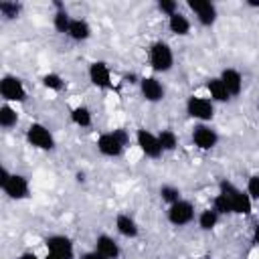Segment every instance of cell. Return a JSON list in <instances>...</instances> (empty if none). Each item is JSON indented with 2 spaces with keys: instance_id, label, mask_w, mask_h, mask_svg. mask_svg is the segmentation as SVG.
Returning a JSON list of instances; mask_svg holds the SVG:
<instances>
[{
  "instance_id": "obj_31",
  "label": "cell",
  "mask_w": 259,
  "mask_h": 259,
  "mask_svg": "<svg viewBox=\"0 0 259 259\" xmlns=\"http://www.w3.org/2000/svg\"><path fill=\"white\" fill-rule=\"evenodd\" d=\"M158 10L170 18L172 14H176V12H178V4H176L174 0H160V2H158Z\"/></svg>"
},
{
  "instance_id": "obj_2",
  "label": "cell",
  "mask_w": 259,
  "mask_h": 259,
  "mask_svg": "<svg viewBox=\"0 0 259 259\" xmlns=\"http://www.w3.org/2000/svg\"><path fill=\"white\" fill-rule=\"evenodd\" d=\"M219 192H223L229 200H231V208L233 214H251L253 210V200L247 194V190H241L239 186H235L231 180H221L219 182Z\"/></svg>"
},
{
  "instance_id": "obj_9",
  "label": "cell",
  "mask_w": 259,
  "mask_h": 259,
  "mask_svg": "<svg viewBox=\"0 0 259 259\" xmlns=\"http://www.w3.org/2000/svg\"><path fill=\"white\" fill-rule=\"evenodd\" d=\"M188 8L194 12L196 20L202 24V26H212L217 22V6L210 2V0H188Z\"/></svg>"
},
{
  "instance_id": "obj_15",
  "label": "cell",
  "mask_w": 259,
  "mask_h": 259,
  "mask_svg": "<svg viewBox=\"0 0 259 259\" xmlns=\"http://www.w3.org/2000/svg\"><path fill=\"white\" fill-rule=\"evenodd\" d=\"M95 251L101 253L105 259H117L121 255V249H119L117 241L113 237L105 235V233L97 235V239H95Z\"/></svg>"
},
{
  "instance_id": "obj_30",
  "label": "cell",
  "mask_w": 259,
  "mask_h": 259,
  "mask_svg": "<svg viewBox=\"0 0 259 259\" xmlns=\"http://www.w3.org/2000/svg\"><path fill=\"white\" fill-rule=\"evenodd\" d=\"M247 194L251 196V200H259V174H253L249 176L247 180Z\"/></svg>"
},
{
  "instance_id": "obj_4",
  "label": "cell",
  "mask_w": 259,
  "mask_h": 259,
  "mask_svg": "<svg viewBox=\"0 0 259 259\" xmlns=\"http://www.w3.org/2000/svg\"><path fill=\"white\" fill-rule=\"evenodd\" d=\"M26 142L36 148V150H42V152H51L55 150V138L51 134V130L40 123V121H32L28 127H26Z\"/></svg>"
},
{
  "instance_id": "obj_38",
  "label": "cell",
  "mask_w": 259,
  "mask_h": 259,
  "mask_svg": "<svg viewBox=\"0 0 259 259\" xmlns=\"http://www.w3.org/2000/svg\"><path fill=\"white\" fill-rule=\"evenodd\" d=\"M194 259H204V257H194Z\"/></svg>"
},
{
  "instance_id": "obj_35",
  "label": "cell",
  "mask_w": 259,
  "mask_h": 259,
  "mask_svg": "<svg viewBox=\"0 0 259 259\" xmlns=\"http://www.w3.org/2000/svg\"><path fill=\"white\" fill-rule=\"evenodd\" d=\"M253 243L259 245V227H255V231H253Z\"/></svg>"
},
{
  "instance_id": "obj_18",
  "label": "cell",
  "mask_w": 259,
  "mask_h": 259,
  "mask_svg": "<svg viewBox=\"0 0 259 259\" xmlns=\"http://www.w3.org/2000/svg\"><path fill=\"white\" fill-rule=\"evenodd\" d=\"M206 91H208V99L212 103H225V101L231 99V95H229L225 83L221 81V77H210L206 81Z\"/></svg>"
},
{
  "instance_id": "obj_11",
  "label": "cell",
  "mask_w": 259,
  "mask_h": 259,
  "mask_svg": "<svg viewBox=\"0 0 259 259\" xmlns=\"http://www.w3.org/2000/svg\"><path fill=\"white\" fill-rule=\"evenodd\" d=\"M95 146H97L99 154H101V156H105V158H117V156H121V152L125 150V146L117 140V136H115V132H113V130H111V132L101 134V136L97 138Z\"/></svg>"
},
{
  "instance_id": "obj_3",
  "label": "cell",
  "mask_w": 259,
  "mask_h": 259,
  "mask_svg": "<svg viewBox=\"0 0 259 259\" xmlns=\"http://www.w3.org/2000/svg\"><path fill=\"white\" fill-rule=\"evenodd\" d=\"M148 61H150V67L156 73H166L174 65V53H172V49H170L168 42L156 40L148 49Z\"/></svg>"
},
{
  "instance_id": "obj_17",
  "label": "cell",
  "mask_w": 259,
  "mask_h": 259,
  "mask_svg": "<svg viewBox=\"0 0 259 259\" xmlns=\"http://www.w3.org/2000/svg\"><path fill=\"white\" fill-rule=\"evenodd\" d=\"M115 231L121 237H125V239H136L140 235V227H138L136 219L130 217V214H125V212H121V214L115 217Z\"/></svg>"
},
{
  "instance_id": "obj_8",
  "label": "cell",
  "mask_w": 259,
  "mask_h": 259,
  "mask_svg": "<svg viewBox=\"0 0 259 259\" xmlns=\"http://www.w3.org/2000/svg\"><path fill=\"white\" fill-rule=\"evenodd\" d=\"M192 219H194V204L190 200L180 198L178 202L168 206V221L174 227H184V225L192 223Z\"/></svg>"
},
{
  "instance_id": "obj_23",
  "label": "cell",
  "mask_w": 259,
  "mask_h": 259,
  "mask_svg": "<svg viewBox=\"0 0 259 259\" xmlns=\"http://www.w3.org/2000/svg\"><path fill=\"white\" fill-rule=\"evenodd\" d=\"M219 212L217 210H212V208H204V210H200V214H198V227L202 229V231H212L214 227H217V223H219Z\"/></svg>"
},
{
  "instance_id": "obj_26",
  "label": "cell",
  "mask_w": 259,
  "mask_h": 259,
  "mask_svg": "<svg viewBox=\"0 0 259 259\" xmlns=\"http://www.w3.org/2000/svg\"><path fill=\"white\" fill-rule=\"evenodd\" d=\"M160 198L170 206L174 202H178L182 196H180V188L178 186H172V184H164L160 186Z\"/></svg>"
},
{
  "instance_id": "obj_37",
  "label": "cell",
  "mask_w": 259,
  "mask_h": 259,
  "mask_svg": "<svg viewBox=\"0 0 259 259\" xmlns=\"http://www.w3.org/2000/svg\"><path fill=\"white\" fill-rule=\"evenodd\" d=\"M42 259H63V257H59V255H53V253H47V257H42Z\"/></svg>"
},
{
  "instance_id": "obj_13",
  "label": "cell",
  "mask_w": 259,
  "mask_h": 259,
  "mask_svg": "<svg viewBox=\"0 0 259 259\" xmlns=\"http://www.w3.org/2000/svg\"><path fill=\"white\" fill-rule=\"evenodd\" d=\"M89 81L97 87V89H109L111 87V71L107 67V63L103 61H93L87 69Z\"/></svg>"
},
{
  "instance_id": "obj_7",
  "label": "cell",
  "mask_w": 259,
  "mask_h": 259,
  "mask_svg": "<svg viewBox=\"0 0 259 259\" xmlns=\"http://www.w3.org/2000/svg\"><path fill=\"white\" fill-rule=\"evenodd\" d=\"M136 144L140 146L142 154L152 158V160H158L164 154V150L160 146V140H158V134H154V132H150L146 127H140L136 132Z\"/></svg>"
},
{
  "instance_id": "obj_19",
  "label": "cell",
  "mask_w": 259,
  "mask_h": 259,
  "mask_svg": "<svg viewBox=\"0 0 259 259\" xmlns=\"http://www.w3.org/2000/svg\"><path fill=\"white\" fill-rule=\"evenodd\" d=\"M67 36H69V38H73V40H77V42L87 40V38L91 36V26H89V22H87V20H83V18H73V20H71V24H69Z\"/></svg>"
},
{
  "instance_id": "obj_34",
  "label": "cell",
  "mask_w": 259,
  "mask_h": 259,
  "mask_svg": "<svg viewBox=\"0 0 259 259\" xmlns=\"http://www.w3.org/2000/svg\"><path fill=\"white\" fill-rule=\"evenodd\" d=\"M18 259H40L36 253H32V251H26V253H22V255H18Z\"/></svg>"
},
{
  "instance_id": "obj_21",
  "label": "cell",
  "mask_w": 259,
  "mask_h": 259,
  "mask_svg": "<svg viewBox=\"0 0 259 259\" xmlns=\"http://www.w3.org/2000/svg\"><path fill=\"white\" fill-rule=\"evenodd\" d=\"M18 123V111L12 103H2L0 105V125L4 130H10Z\"/></svg>"
},
{
  "instance_id": "obj_22",
  "label": "cell",
  "mask_w": 259,
  "mask_h": 259,
  "mask_svg": "<svg viewBox=\"0 0 259 259\" xmlns=\"http://www.w3.org/2000/svg\"><path fill=\"white\" fill-rule=\"evenodd\" d=\"M71 121L79 127H89L91 121H93V115H91V109L87 105H75L71 109Z\"/></svg>"
},
{
  "instance_id": "obj_10",
  "label": "cell",
  "mask_w": 259,
  "mask_h": 259,
  "mask_svg": "<svg viewBox=\"0 0 259 259\" xmlns=\"http://www.w3.org/2000/svg\"><path fill=\"white\" fill-rule=\"evenodd\" d=\"M192 144L198 148V150H212L217 144H219V134L217 130H212L210 125L206 123H198L194 125L192 130Z\"/></svg>"
},
{
  "instance_id": "obj_36",
  "label": "cell",
  "mask_w": 259,
  "mask_h": 259,
  "mask_svg": "<svg viewBox=\"0 0 259 259\" xmlns=\"http://www.w3.org/2000/svg\"><path fill=\"white\" fill-rule=\"evenodd\" d=\"M247 6H251V8H259V0H247Z\"/></svg>"
},
{
  "instance_id": "obj_16",
  "label": "cell",
  "mask_w": 259,
  "mask_h": 259,
  "mask_svg": "<svg viewBox=\"0 0 259 259\" xmlns=\"http://www.w3.org/2000/svg\"><path fill=\"white\" fill-rule=\"evenodd\" d=\"M219 77L225 83V87H227V91H229L231 97H235V95H239L243 91V75L237 69H231V67L229 69H223Z\"/></svg>"
},
{
  "instance_id": "obj_6",
  "label": "cell",
  "mask_w": 259,
  "mask_h": 259,
  "mask_svg": "<svg viewBox=\"0 0 259 259\" xmlns=\"http://www.w3.org/2000/svg\"><path fill=\"white\" fill-rule=\"evenodd\" d=\"M0 95L4 103H22L26 101V87L14 75H4L0 79Z\"/></svg>"
},
{
  "instance_id": "obj_24",
  "label": "cell",
  "mask_w": 259,
  "mask_h": 259,
  "mask_svg": "<svg viewBox=\"0 0 259 259\" xmlns=\"http://www.w3.org/2000/svg\"><path fill=\"white\" fill-rule=\"evenodd\" d=\"M71 20H73V18L69 16V12H67L65 8H57V12H55V16H53V26H55V30H57V32L67 34Z\"/></svg>"
},
{
  "instance_id": "obj_28",
  "label": "cell",
  "mask_w": 259,
  "mask_h": 259,
  "mask_svg": "<svg viewBox=\"0 0 259 259\" xmlns=\"http://www.w3.org/2000/svg\"><path fill=\"white\" fill-rule=\"evenodd\" d=\"M212 210H217L219 214H233V208H231V200L223 194V192H219L217 196H214V200H212V206H210Z\"/></svg>"
},
{
  "instance_id": "obj_25",
  "label": "cell",
  "mask_w": 259,
  "mask_h": 259,
  "mask_svg": "<svg viewBox=\"0 0 259 259\" xmlns=\"http://www.w3.org/2000/svg\"><path fill=\"white\" fill-rule=\"evenodd\" d=\"M158 140H160V146H162L164 152H174L178 148V136L168 127L158 134Z\"/></svg>"
},
{
  "instance_id": "obj_12",
  "label": "cell",
  "mask_w": 259,
  "mask_h": 259,
  "mask_svg": "<svg viewBox=\"0 0 259 259\" xmlns=\"http://www.w3.org/2000/svg\"><path fill=\"white\" fill-rule=\"evenodd\" d=\"M140 91H142V97L150 103H158L164 99V85L158 77H152V75H146L140 79Z\"/></svg>"
},
{
  "instance_id": "obj_5",
  "label": "cell",
  "mask_w": 259,
  "mask_h": 259,
  "mask_svg": "<svg viewBox=\"0 0 259 259\" xmlns=\"http://www.w3.org/2000/svg\"><path fill=\"white\" fill-rule=\"evenodd\" d=\"M186 113L200 121V123H206L214 117V103L208 99V97H200V95H190L186 99Z\"/></svg>"
},
{
  "instance_id": "obj_33",
  "label": "cell",
  "mask_w": 259,
  "mask_h": 259,
  "mask_svg": "<svg viewBox=\"0 0 259 259\" xmlns=\"http://www.w3.org/2000/svg\"><path fill=\"white\" fill-rule=\"evenodd\" d=\"M81 259H105V257H103L101 253H97V251L93 249V251H87V253H85V255H83Z\"/></svg>"
},
{
  "instance_id": "obj_14",
  "label": "cell",
  "mask_w": 259,
  "mask_h": 259,
  "mask_svg": "<svg viewBox=\"0 0 259 259\" xmlns=\"http://www.w3.org/2000/svg\"><path fill=\"white\" fill-rule=\"evenodd\" d=\"M47 253H53V255H59L63 259H73V241L67 237V235H51L47 241Z\"/></svg>"
},
{
  "instance_id": "obj_32",
  "label": "cell",
  "mask_w": 259,
  "mask_h": 259,
  "mask_svg": "<svg viewBox=\"0 0 259 259\" xmlns=\"http://www.w3.org/2000/svg\"><path fill=\"white\" fill-rule=\"evenodd\" d=\"M113 132H115V136H117V140H119V142H121L123 146H127V144H130V134H127V132H125L123 127H115Z\"/></svg>"
},
{
  "instance_id": "obj_1",
  "label": "cell",
  "mask_w": 259,
  "mask_h": 259,
  "mask_svg": "<svg viewBox=\"0 0 259 259\" xmlns=\"http://www.w3.org/2000/svg\"><path fill=\"white\" fill-rule=\"evenodd\" d=\"M0 188L4 190V194L12 200H24L30 194V184L28 178L22 174H14L8 172V168H0Z\"/></svg>"
},
{
  "instance_id": "obj_29",
  "label": "cell",
  "mask_w": 259,
  "mask_h": 259,
  "mask_svg": "<svg viewBox=\"0 0 259 259\" xmlns=\"http://www.w3.org/2000/svg\"><path fill=\"white\" fill-rule=\"evenodd\" d=\"M0 14H2L6 20H14V18H18V14H20V4L10 2V0H4V2H0Z\"/></svg>"
},
{
  "instance_id": "obj_27",
  "label": "cell",
  "mask_w": 259,
  "mask_h": 259,
  "mask_svg": "<svg viewBox=\"0 0 259 259\" xmlns=\"http://www.w3.org/2000/svg\"><path fill=\"white\" fill-rule=\"evenodd\" d=\"M40 81H42V87H47L49 91H61L65 87V81L59 73H45Z\"/></svg>"
},
{
  "instance_id": "obj_20",
  "label": "cell",
  "mask_w": 259,
  "mask_h": 259,
  "mask_svg": "<svg viewBox=\"0 0 259 259\" xmlns=\"http://www.w3.org/2000/svg\"><path fill=\"white\" fill-rule=\"evenodd\" d=\"M168 28L176 36H186V34H190V20L182 12H176L168 18Z\"/></svg>"
}]
</instances>
